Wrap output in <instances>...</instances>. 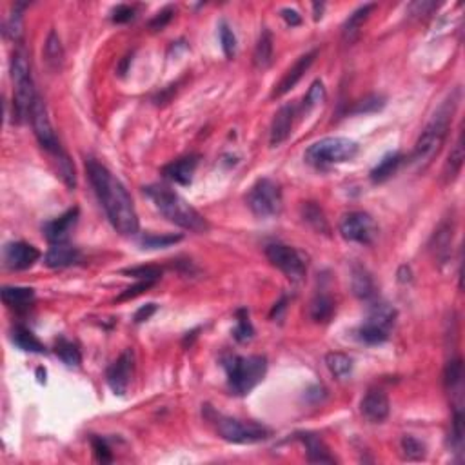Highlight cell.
<instances>
[{
    "label": "cell",
    "instance_id": "cell-35",
    "mask_svg": "<svg viewBox=\"0 0 465 465\" xmlns=\"http://www.w3.org/2000/svg\"><path fill=\"white\" fill-rule=\"evenodd\" d=\"M24 8V4H15V9L4 24V35L13 42H21L24 35V15H22Z\"/></svg>",
    "mask_w": 465,
    "mask_h": 465
},
{
    "label": "cell",
    "instance_id": "cell-15",
    "mask_svg": "<svg viewBox=\"0 0 465 465\" xmlns=\"http://www.w3.org/2000/svg\"><path fill=\"white\" fill-rule=\"evenodd\" d=\"M317 57H318V50H313V51H309V53L302 55V57L298 58V60L295 62V64H292L288 71H285V75L282 77V80L278 82V86H276L275 91H273V95H271L273 99H280V97L288 95L289 91H291L292 87L300 82L302 77L307 73L309 67L313 66V62L317 60Z\"/></svg>",
    "mask_w": 465,
    "mask_h": 465
},
{
    "label": "cell",
    "instance_id": "cell-34",
    "mask_svg": "<svg viewBox=\"0 0 465 465\" xmlns=\"http://www.w3.org/2000/svg\"><path fill=\"white\" fill-rule=\"evenodd\" d=\"M302 217H304L305 222L313 227V229H317L318 233H329L331 231L324 211H322V207L318 206V204L314 202L304 204V206H302Z\"/></svg>",
    "mask_w": 465,
    "mask_h": 465
},
{
    "label": "cell",
    "instance_id": "cell-2",
    "mask_svg": "<svg viewBox=\"0 0 465 465\" xmlns=\"http://www.w3.org/2000/svg\"><path fill=\"white\" fill-rule=\"evenodd\" d=\"M458 102H460V89H453L447 99L438 106L434 115L427 122L424 131L420 133L416 141L415 149L411 153V164L418 173H424L425 169L432 164V160L440 155L445 141H447L451 122L456 113Z\"/></svg>",
    "mask_w": 465,
    "mask_h": 465
},
{
    "label": "cell",
    "instance_id": "cell-47",
    "mask_svg": "<svg viewBox=\"0 0 465 465\" xmlns=\"http://www.w3.org/2000/svg\"><path fill=\"white\" fill-rule=\"evenodd\" d=\"M149 288H153V282H146V280H138V284L131 285V288H128L126 291H122L119 295V298L116 300L119 302H124V300H131V298H136L138 295H142V292L148 291Z\"/></svg>",
    "mask_w": 465,
    "mask_h": 465
},
{
    "label": "cell",
    "instance_id": "cell-17",
    "mask_svg": "<svg viewBox=\"0 0 465 465\" xmlns=\"http://www.w3.org/2000/svg\"><path fill=\"white\" fill-rule=\"evenodd\" d=\"M198 165V155H187V157L177 158V160L169 162L168 165L162 168V175L168 180L177 182L180 185H190L193 182V175L197 171Z\"/></svg>",
    "mask_w": 465,
    "mask_h": 465
},
{
    "label": "cell",
    "instance_id": "cell-12",
    "mask_svg": "<svg viewBox=\"0 0 465 465\" xmlns=\"http://www.w3.org/2000/svg\"><path fill=\"white\" fill-rule=\"evenodd\" d=\"M29 120H31L35 136H37V141L38 144L42 146V149H45V151L51 153V155L62 153L60 142H58L57 133H55L53 126H51L50 115H48V107H45L44 100H42L40 97H37V100H35Z\"/></svg>",
    "mask_w": 465,
    "mask_h": 465
},
{
    "label": "cell",
    "instance_id": "cell-37",
    "mask_svg": "<svg viewBox=\"0 0 465 465\" xmlns=\"http://www.w3.org/2000/svg\"><path fill=\"white\" fill-rule=\"evenodd\" d=\"M400 451H402L404 460L409 461H420L425 458V445L422 444L418 438L411 437V434L402 437V440H400Z\"/></svg>",
    "mask_w": 465,
    "mask_h": 465
},
{
    "label": "cell",
    "instance_id": "cell-43",
    "mask_svg": "<svg viewBox=\"0 0 465 465\" xmlns=\"http://www.w3.org/2000/svg\"><path fill=\"white\" fill-rule=\"evenodd\" d=\"M220 44H222L224 55L227 58H233L236 55V37L233 29L227 26V22H220Z\"/></svg>",
    "mask_w": 465,
    "mask_h": 465
},
{
    "label": "cell",
    "instance_id": "cell-40",
    "mask_svg": "<svg viewBox=\"0 0 465 465\" xmlns=\"http://www.w3.org/2000/svg\"><path fill=\"white\" fill-rule=\"evenodd\" d=\"M122 275H128L136 278V280H146V282H155L162 278V269L158 266H138V268H129L124 269Z\"/></svg>",
    "mask_w": 465,
    "mask_h": 465
},
{
    "label": "cell",
    "instance_id": "cell-28",
    "mask_svg": "<svg viewBox=\"0 0 465 465\" xmlns=\"http://www.w3.org/2000/svg\"><path fill=\"white\" fill-rule=\"evenodd\" d=\"M253 62H255L256 70H268L273 62V35L268 28L262 29L258 42L255 45V53H253Z\"/></svg>",
    "mask_w": 465,
    "mask_h": 465
},
{
    "label": "cell",
    "instance_id": "cell-14",
    "mask_svg": "<svg viewBox=\"0 0 465 465\" xmlns=\"http://www.w3.org/2000/svg\"><path fill=\"white\" fill-rule=\"evenodd\" d=\"M2 258H4L6 268L11 271H24L40 258V251L31 244L9 242L6 244L4 251H2Z\"/></svg>",
    "mask_w": 465,
    "mask_h": 465
},
{
    "label": "cell",
    "instance_id": "cell-21",
    "mask_svg": "<svg viewBox=\"0 0 465 465\" xmlns=\"http://www.w3.org/2000/svg\"><path fill=\"white\" fill-rule=\"evenodd\" d=\"M80 258H82V255L77 247H71L67 244H53L50 251L45 253L44 263L51 269H64L73 263H79Z\"/></svg>",
    "mask_w": 465,
    "mask_h": 465
},
{
    "label": "cell",
    "instance_id": "cell-33",
    "mask_svg": "<svg viewBox=\"0 0 465 465\" xmlns=\"http://www.w3.org/2000/svg\"><path fill=\"white\" fill-rule=\"evenodd\" d=\"M325 366H327V369H329V373L334 378L344 380L353 371V360L344 353H329L325 356Z\"/></svg>",
    "mask_w": 465,
    "mask_h": 465
},
{
    "label": "cell",
    "instance_id": "cell-18",
    "mask_svg": "<svg viewBox=\"0 0 465 465\" xmlns=\"http://www.w3.org/2000/svg\"><path fill=\"white\" fill-rule=\"evenodd\" d=\"M292 122H295V106L285 104L276 111L271 124V135H269V144L271 148H278L289 138L292 131Z\"/></svg>",
    "mask_w": 465,
    "mask_h": 465
},
{
    "label": "cell",
    "instance_id": "cell-31",
    "mask_svg": "<svg viewBox=\"0 0 465 465\" xmlns=\"http://www.w3.org/2000/svg\"><path fill=\"white\" fill-rule=\"evenodd\" d=\"M334 314V302L329 295H317L309 304V317L317 324L329 322Z\"/></svg>",
    "mask_w": 465,
    "mask_h": 465
},
{
    "label": "cell",
    "instance_id": "cell-23",
    "mask_svg": "<svg viewBox=\"0 0 465 465\" xmlns=\"http://www.w3.org/2000/svg\"><path fill=\"white\" fill-rule=\"evenodd\" d=\"M351 288H353V292L360 300H371L376 295L373 276L360 263H354L353 269H351Z\"/></svg>",
    "mask_w": 465,
    "mask_h": 465
},
{
    "label": "cell",
    "instance_id": "cell-8",
    "mask_svg": "<svg viewBox=\"0 0 465 465\" xmlns=\"http://www.w3.org/2000/svg\"><path fill=\"white\" fill-rule=\"evenodd\" d=\"M266 256L291 282H302L307 275V255L298 251L297 247L285 246V244H269L266 247Z\"/></svg>",
    "mask_w": 465,
    "mask_h": 465
},
{
    "label": "cell",
    "instance_id": "cell-3",
    "mask_svg": "<svg viewBox=\"0 0 465 465\" xmlns=\"http://www.w3.org/2000/svg\"><path fill=\"white\" fill-rule=\"evenodd\" d=\"M144 193L151 198L155 207L175 226L191 231V233H198V235L209 231V222L206 217L198 213L173 190H169L165 185H148V187H144Z\"/></svg>",
    "mask_w": 465,
    "mask_h": 465
},
{
    "label": "cell",
    "instance_id": "cell-6",
    "mask_svg": "<svg viewBox=\"0 0 465 465\" xmlns=\"http://www.w3.org/2000/svg\"><path fill=\"white\" fill-rule=\"evenodd\" d=\"M359 144L346 136H327L309 146L304 157L307 164L325 168L353 160L359 155Z\"/></svg>",
    "mask_w": 465,
    "mask_h": 465
},
{
    "label": "cell",
    "instance_id": "cell-46",
    "mask_svg": "<svg viewBox=\"0 0 465 465\" xmlns=\"http://www.w3.org/2000/svg\"><path fill=\"white\" fill-rule=\"evenodd\" d=\"M173 15H175V8L168 6V8H164L160 13L155 15V18L149 22V28H151L153 31H162L169 22L173 21Z\"/></svg>",
    "mask_w": 465,
    "mask_h": 465
},
{
    "label": "cell",
    "instance_id": "cell-19",
    "mask_svg": "<svg viewBox=\"0 0 465 465\" xmlns=\"http://www.w3.org/2000/svg\"><path fill=\"white\" fill-rule=\"evenodd\" d=\"M79 220V207H71L70 211L58 217V219L51 220L44 226L45 239L51 244H66L67 236H70L71 227Z\"/></svg>",
    "mask_w": 465,
    "mask_h": 465
},
{
    "label": "cell",
    "instance_id": "cell-16",
    "mask_svg": "<svg viewBox=\"0 0 465 465\" xmlns=\"http://www.w3.org/2000/svg\"><path fill=\"white\" fill-rule=\"evenodd\" d=\"M360 411H362L363 418L373 424H380L389 416L391 405H389V398L380 389H371L366 393V396L360 402Z\"/></svg>",
    "mask_w": 465,
    "mask_h": 465
},
{
    "label": "cell",
    "instance_id": "cell-9",
    "mask_svg": "<svg viewBox=\"0 0 465 465\" xmlns=\"http://www.w3.org/2000/svg\"><path fill=\"white\" fill-rule=\"evenodd\" d=\"M396 320V309L387 304H376L371 309L367 320L360 325L359 337L369 346H378L389 338Z\"/></svg>",
    "mask_w": 465,
    "mask_h": 465
},
{
    "label": "cell",
    "instance_id": "cell-13",
    "mask_svg": "<svg viewBox=\"0 0 465 465\" xmlns=\"http://www.w3.org/2000/svg\"><path fill=\"white\" fill-rule=\"evenodd\" d=\"M133 369H135V353L131 349H126L119 359L107 367L106 382L115 395L124 396L128 393L129 382H131Z\"/></svg>",
    "mask_w": 465,
    "mask_h": 465
},
{
    "label": "cell",
    "instance_id": "cell-52",
    "mask_svg": "<svg viewBox=\"0 0 465 465\" xmlns=\"http://www.w3.org/2000/svg\"><path fill=\"white\" fill-rule=\"evenodd\" d=\"M285 304H288V298H282L278 304H275V307H273V311H271V318L280 317V313L285 309Z\"/></svg>",
    "mask_w": 465,
    "mask_h": 465
},
{
    "label": "cell",
    "instance_id": "cell-32",
    "mask_svg": "<svg viewBox=\"0 0 465 465\" xmlns=\"http://www.w3.org/2000/svg\"><path fill=\"white\" fill-rule=\"evenodd\" d=\"M44 58L45 64L51 67L53 71H58L64 64V48H62L60 37L57 35V31L51 29L50 35H48V40L44 44Z\"/></svg>",
    "mask_w": 465,
    "mask_h": 465
},
{
    "label": "cell",
    "instance_id": "cell-41",
    "mask_svg": "<svg viewBox=\"0 0 465 465\" xmlns=\"http://www.w3.org/2000/svg\"><path fill=\"white\" fill-rule=\"evenodd\" d=\"M180 240L182 235H146L142 236L141 246L144 249H162V247L175 246Z\"/></svg>",
    "mask_w": 465,
    "mask_h": 465
},
{
    "label": "cell",
    "instance_id": "cell-26",
    "mask_svg": "<svg viewBox=\"0 0 465 465\" xmlns=\"http://www.w3.org/2000/svg\"><path fill=\"white\" fill-rule=\"evenodd\" d=\"M402 162H404V155H402V153H389V155H385V157L373 168V171H371V180L376 182V184H378V182H385L387 178H391L393 175L398 171Z\"/></svg>",
    "mask_w": 465,
    "mask_h": 465
},
{
    "label": "cell",
    "instance_id": "cell-5",
    "mask_svg": "<svg viewBox=\"0 0 465 465\" xmlns=\"http://www.w3.org/2000/svg\"><path fill=\"white\" fill-rule=\"evenodd\" d=\"M11 79L15 84V95H13V122H22L29 119L33 104L37 100L35 93L31 66H29L28 55L24 51H15L11 58Z\"/></svg>",
    "mask_w": 465,
    "mask_h": 465
},
{
    "label": "cell",
    "instance_id": "cell-38",
    "mask_svg": "<svg viewBox=\"0 0 465 465\" xmlns=\"http://www.w3.org/2000/svg\"><path fill=\"white\" fill-rule=\"evenodd\" d=\"M255 334V329H253V324L249 320V313H247V309H239L236 311V325L235 329H233V337L239 344H246L249 342Z\"/></svg>",
    "mask_w": 465,
    "mask_h": 465
},
{
    "label": "cell",
    "instance_id": "cell-29",
    "mask_svg": "<svg viewBox=\"0 0 465 465\" xmlns=\"http://www.w3.org/2000/svg\"><path fill=\"white\" fill-rule=\"evenodd\" d=\"M2 300L8 307L24 309L29 307L35 300V291L31 288H2Z\"/></svg>",
    "mask_w": 465,
    "mask_h": 465
},
{
    "label": "cell",
    "instance_id": "cell-45",
    "mask_svg": "<svg viewBox=\"0 0 465 465\" xmlns=\"http://www.w3.org/2000/svg\"><path fill=\"white\" fill-rule=\"evenodd\" d=\"M91 445H93V451H95L97 460L102 461V464L113 460L111 449H109V445H107V442L104 440V438L93 437V438H91Z\"/></svg>",
    "mask_w": 465,
    "mask_h": 465
},
{
    "label": "cell",
    "instance_id": "cell-10",
    "mask_svg": "<svg viewBox=\"0 0 465 465\" xmlns=\"http://www.w3.org/2000/svg\"><path fill=\"white\" fill-rule=\"evenodd\" d=\"M217 429L220 437L231 444H258L271 437V431L266 425L239 420V418H226V416L217 418Z\"/></svg>",
    "mask_w": 465,
    "mask_h": 465
},
{
    "label": "cell",
    "instance_id": "cell-27",
    "mask_svg": "<svg viewBox=\"0 0 465 465\" xmlns=\"http://www.w3.org/2000/svg\"><path fill=\"white\" fill-rule=\"evenodd\" d=\"M11 342L15 344L18 349L26 351V353H45L44 344H42L28 327H24V325H15V327H13Z\"/></svg>",
    "mask_w": 465,
    "mask_h": 465
},
{
    "label": "cell",
    "instance_id": "cell-39",
    "mask_svg": "<svg viewBox=\"0 0 465 465\" xmlns=\"http://www.w3.org/2000/svg\"><path fill=\"white\" fill-rule=\"evenodd\" d=\"M55 158V165H57V171L60 175V178L66 182L67 187L75 190V185H77V175H75V165L73 162L70 160L66 153L62 151L58 155H53Z\"/></svg>",
    "mask_w": 465,
    "mask_h": 465
},
{
    "label": "cell",
    "instance_id": "cell-48",
    "mask_svg": "<svg viewBox=\"0 0 465 465\" xmlns=\"http://www.w3.org/2000/svg\"><path fill=\"white\" fill-rule=\"evenodd\" d=\"M111 15L115 24H126V22H129L133 17H135V9L128 4H119L115 9H113Z\"/></svg>",
    "mask_w": 465,
    "mask_h": 465
},
{
    "label": "cell",
    "instance_id": "cell-36",
    "mask_svg": "<svg viewBox=\"0 0 465 465\" xmlns=\"http://www.w3.org/2000/svg\"><path fill=\"white\" fill-rule=\"evenodd\" d=\"M55 353L67 367H77L82 362V354H80L79 347L70 340H66V338H58L57 344H55Z\"/></svg>",
    "mask_w": 465,
    "mask_h": 465
},
{
    "label": "cell",
    "instance_id": "cell-4",
    "mask_svg": "<svg viewBox=\"0 0 465 465\" xmlns=\"http://www.w3.org/2000/svg\"><path fill=\"white\" fill-rule=\"evenodd\" d=\"M227 375V385L236 396H246L258 385L268 373V360L260 354L236 356L229 354L222 360Z\"/></svg>",
    "mask_w": 465,
    "mask_h": 465
},
{
    "label": "cell",
    "instance_id": "cell-30",
    "mask_svg": "<svg viewBox=\"0 0 465 465\" xmlns=\"http://www.w3.org/2000/svg\"><path fill=\"white\" fill-rule=\"evenodd\" d=\"M464 158H465L464 136H461V133H460L456 138V142H454L453 149H451V153H449L447 162H445V168H444L445 182H453L454 178L460 175L461 165H464Z\"/></svg>",
    "mask_w": 465,
    "mask_h": 465
},
{
    "label": "cell",
    "instance_id": "cell-49",
    "mask_svg": "<svg viewBox=\"0 0 465 465\" xmlns=\"http://www.w3.org/2000/svg\"><path fill=\"white\" fill-rule=\"evenodd\" d=\"M157 309H158V305L157 304H146V305H142L141 309H138V311H136L135 313V317H133V320H135V324H142V322H146V320H149V318L153 317V314L157 313Z\"/></svg>",
    "mask_w": 465,
    "mask_h": 465
},
{
    "label": "cell",
    "instance_id": "cell-25",
    "mask_svg": "<svg viewBox=\"0 0 465 465\" xmlns=\"http://www.w3.org/2000/svg\"><path fill=\"white\" fill-rule=\"evenodd\" d=\"M461 378H464V362L460 356H451L444 369V385L453 396L461 395Z\"/></svg>",
    "mask_w": 465,
    "mask_h": 465
},
{
    "label": "cell",
    "instance_id": "cell-11",
    "mask_svg": "<svg viewBox=\"0 0 465 465\" xmlns=\"http://www.w3.org/2000/svg\"><path fill=\"white\" fill-rule=\"evenodd\" d=\"M338 231L349 242L356 244H369L375 242L376 235H378V226H376L375 219L369 213L363 211H351L346 213L338 224Z\"/></svg>",
    "mask_w": 465,
    "mask_h": 465
},
{
    "label": "cell",
    "instance_id": "cell-20",
    "mask_svg": "<svg viewBox=\"0 0 465 465\" xmlns=\"http://www.w3.org/2000/svg\"><path fill=\"white\" fill-rule=\"evenodd\" d=\"M297 438L304 444L307 460L311 464H334L337 461L331 454L329 447L325 445V442L314 432H298Z\"/></svg>",
    "mask_w": 465,
    "mask_h": 465
},
{
    "label": "cell",
    "instance_id": "cell-22",
    "mask_svg": "<svg viewBox=\"0 0 465 465\" xmlns=\"http://www.w3.org/2000/svg\"><path fill=\"white\" fill-rule=\"evenodd\" d=\"M376 4H363L360 6L356 11H353L349 15L346 22L342 26V40L346 42L347 45L354 44V42L359 40L360 33H362L363 24L367 22V18L371 17V13L375 11Z\"/></svg>",
    "mask_w": 465,
    "mask_h": 465
},
{
    "label": "cell",
    "instance_id": "cell-1",
    "mask_svg": "<svg viewBox=\"0 0 465 465\" xmlns=\"http://www.w3.org/2000/svg\"><path fill=\"white\" fill-rule=\"evenodd\" d=\"M86 171L107 219L116 229V233L126 236L136 235L141 227L138 214L122 182L115 178V175L95 158H89L86 162Z\"/></svg>",
    "mask_w": 465,
    "mask_h": 465
},
{
    "label": "cell",
    "instance_id": "cell-51",
    "mask_svg": "<svg viewBox=\"0 0 465 465\" xmlns=\"http://www.w3.org/2000/svg\"><path fill=\"white\" fill-rule=\"evenodd\" d=\"M412 280V273H411V268H407V266H402V268L398 269V282H402V284H407V282Z\"/></svg>",
    "mask_w": 465,
    "mask_h": 465
},
{
    "label": "cell",
    "instance_id": "cell-42",
    "mask_svg": "<svg viewBox=\"0 0 465 465\" xmlns=\"http://www.w3.org/2000/svg\"><path fill=\"white\" fill-rule=\"evenodd\" d=\"M385 106V99L382 95H369L363 100L356 102V106L351 109L353 115H366V113H376Z\"/></svg>",
    "mask_w": 465,
    "mask_h": 465
},
{
    "label": "cell",
    "instance_id": "cell-44",
    "mask_svg": "<svg viewBox=\"0 0 465 465\" xmlns=\"http://www.w3.org/2000/svg\"><path fill=\"white\" fill-rule=\"evenodd\" d=\"M324 100H325V87H324V84H322V80H314V82L311 84V87H309L307 95H305L304 106L309 109V107L317 106V104L324 102Z\"/></svg>",
    "mask_w": 465,
    "mask_h": 465
},
{
    "label": "cell",
    "instance_id": "cell-50",
    "mask_svg": "<svg viewBox=\"0 0 465 465\" xmlns=\"http://www.w3.org/2000/svg\"><path fill=\"white\" fill-rule=\"evenodd\" d=\"M282 18H284L285 22H288V26H291V28H295V26H300L302 24V15L297 11V9H291V8H284L280 11Z\"/></svg>",
    "mask_w": 465,
    "mask_h": 465
},
{
    "label": "cell",
    "instance_id": "cell-24",
    "mask_svg": "<svg viewBox=\"0 0 465 465\" xmlns=\"http://www.w3.org/2000/svg\"><path fill=\"white\" fill-rule=\"evenodd\" d=\"M451 244H453V220H444L434 231L431 240V249L434 253V258L440 262L449 258L451 255Z\"/></svg>",
    "mask_w": 465,
    "mask_h": 465
},
{
    "label": "cell",
    "instance_id": "cell-7",
    "mask_svg": "<svg viewBox=\"0 0 465 465\" xmlns=\"http://www.w3.org/2000/svg\"><path fill=\"white\" fill-rule=\"evenodd\" d=\"M247 206L260 219H269L282 211V190L271 178H260L247 193Z\"/></svg>",
    "mask_w": 465,
    "mask_h": 465
}]
</instances>
